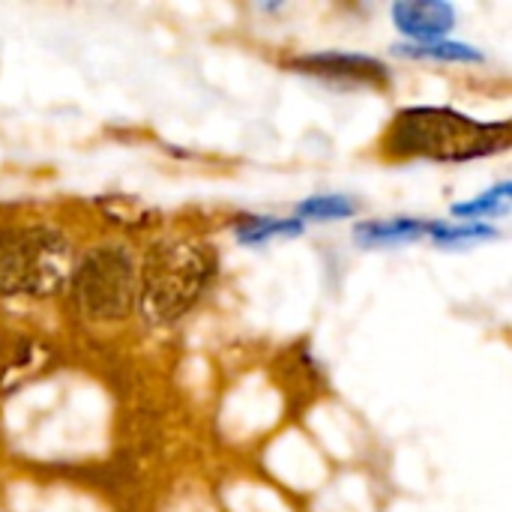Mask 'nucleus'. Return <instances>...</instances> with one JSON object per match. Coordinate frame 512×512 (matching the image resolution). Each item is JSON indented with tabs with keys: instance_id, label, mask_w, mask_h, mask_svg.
Returning a JSON list of instances; mask_svg holds the SVG:
<instances>
[{
	"instance_id": "5",
	"label": "nucleus",
	"mask_w": 512,
	"mask_h": 512,
	"mask_svg": "<svg viewBox=\"0 0 512 512\" xmlns=\"http://www.w3.org/2000/svg\"><path fill=\"white\" fill-rule=\"evenodd\" d=\"M294 69L312 78H324L333 84H360V87H384L390 81V69L366 54H342V51H324V54H306L294 60Z\"/></svg>"
},
{
	"instance_id": "1",
	"label": "nucleus",
	"mask_w": 512,
	"mask_h": 512,
	"mask_svg": "<svg viewBox=\"0 0 512 512\" xmlns=\"http://www.w3.org/2000/svg\"><path fill=\"white\" fill-rule=\"evenodd\" d=\"M510 123H483L453 108H405L384 135V153L393 159L468 162L504 153Z\"/></svg>"
},
{
	"instance_id": "8",
	"label": "nucleus",
	"mask_w": 512,
	"mask_h": 512,
	"mask_svg": "<svg viewBox=\"0 0 512 512\" xmlns=\"http://www.w3.org/2000/svg\"><path fill=\"white\" fill-rule=\"evenodd\" d=\"M405 57H423V60H456V63H480L483 51L465 42H414V45H396Z\"/></svg>"
},
{
	"instance_id": "9",
	"label": "nucleus",
	"mask_w": 512,
	"mask_h": 512,
	"mask_svg": "<svg viewBox=\"0 0 512 512\" xmlns=\"http://www.w3.org/2000/svg\"><path fill=\"white\" fill-rule=\"evenodd\" d=\"M303 231V222L297 219H270V216H246L237 225L240 243H264L270 237H294Z\"/></svg>"
},
{
	"instance_id": "2",
	"label": "nucleus",
	"mask_w": 512,
	"mask_h": 512,
	"mask_svg": "<svg viewBox=\"0 0 512 512\" xmlns=\"http://www.w3.org/2000/svg\"><path fill=\"white\" fill-rule=\"evenodd\" d=\"M216 273V252L204 240H159L138 273V303L153 324L183 318Z\"/></svg>"
},
{
	"instance_id": "12",
	"label": "nucleus",
	"mask_w": 512,
	"mask_h": 512,
	"mask_svg": "<svg viewBox=\"0 0 512 512\" xmlns=\"http://www.w3.org/2000/svg\"><path fill=\"white\" fill-rule=\"evenodd\" d=\"M438 246H459V243H474V240H489L495 237L498 231L489 228V225H459V228H450V225H438L432 222V231Z\"/></svg>"
},
{
	"instance_id": "10",
	"label": "nucleus",
	"mask_w": 512,
	"mask_h": 512,
	"mask_svg": "<svg viewBox=\"0 0 512 512\" xmlns=\"http://www.w3.org/2000/svg\"><path fill=\"white\" fill-rule=\"evenodd\" d=\"M357 210V201L348 195H315L306 198L303 204H297V222L303 219H315V222H333V219H345Z\"/></svg>"
},
{
	"instance_id": "3",
	"label": "nucleus",
	"mask_w": 512,
	"mask_h": 512,
	"mask_svg": "<svg viewBox=\"0 0 512 512\" xmlns=\"http://www.w3.org/2000/svg\"><path fill=\"white\" fill-rule=\"evenodd\" d=\"M72 276V249L51 228H12L0 234V294L51 297Z\"/></svg>"
},
{
	"instance_id": "11",
	"label": "nucleus",
	"mask_w": 512,
	"mask_h": 512,
	"mask_svg": "<svg viewBox=\"0 0 512 512\" xmlns=\"http://www.w3.org/2000/svg\"><path fill=\"white\" fill-rule=\"evenodd\" d=\"M510 192H512L510 183H501V186L489 189L486 195H480V198H474V201H468V204H456V207H453V216H459V219L501 216V213H507Z\"/></svg>"
},
{
	"instance_id": "4",
	"label": "nucleus",
	"mask_w": 512,
	"mask_h": 512,
	"mask_svg": "<svg viewBox=\"0 0 512 512\" xmlns=\"http://www.w3.org/2000/svg\"><path fill=\"white\" fill-rule=\"evenodd\" d=\"M72 297L90 321H120L138 300V270L126 249L99 246L72 267Z\"/></svg>"
},
{
	"instance_id": "7",
	"label": "nucleus",
	"mask_w": 512,
	"mask_h": 512,
	"mask_svg": "<svg viewBox=\"0 0 512 512\" xmlns=\"http://www.w3.org/2000/svg\"><path fill=\"white\" fill-rule=\"evenodd\" d=\"M429 231H432V222L411 219V216H399V219H387V222H363V225H357L354 237L363 246H390V243L417 240V237H423Z\"/></svg>"
},
{
	"instance_id": "6",
	"label": "nucleus",
	"mask_w": 512,
	"mask_h": 512,
	"mask_svg": "<svg viewBox=\"0 0 512 512\" xmlns=\"http://www.w3.org/2000/svg\"><path fill=\"white\" fill-rule=\"evenodd\" d=\"M393 21L414 39H438L456 24V9L444 0H402L393 6Z\"/></svg>"
},
{
	"instance_id": "13",
	"label": "nucleus",
	"mask_w": 512,
	"mask_h": 512,
	"mask_svg": "<svg viewBox=\"0 0 512 512\" xmlns=\"http://www.w3.org/2000/svg\"><path fill=\"white\" fill-rule=\"evenodd\" d=\"M45 363H48V354H45L39 345H24V348H21V354L9 363L6 378H3V381H12L9 387H15V381H21L27 372H33L36 366H45Z\"/></svg>"
}]
</instances>
